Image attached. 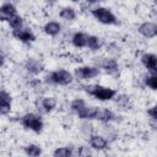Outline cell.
<instances>
[{
  "label": "cell",
  "instance_id": "d6986e66",
  "mask_svg": "<svg viewBox=\"0 0 157 157\" xmlns=\"http://www.w3.org/2000/svg\"><path fill=\"white\" fill-rule=\"evenodd\" d=\"M77 13H76V10L71 6H66V7H63L59 12V17L63 18L64 21H74L76 18Z\"/></svg>",
  "mask_w": 157,
  "mask_h": 157
},
{
  "label": "cell",
  "instance_id": "2e32d148",
  "mask_svg": "<svg viewBox=\"0 0 157 157\" xmlns=\"http://www.w3.org/2000/svg\"><path fill=\"white\" fill-rule=\"evenodd\" d=\"M43 31L45 34L50 36V37H55L60 33L61 31V25L58 21H48L44 26H43Z\"/></svg>",
  "mask_w": 157,
  "mask_h": 157
},
{
  "label": "cell",
  "instance_id": "f1b7e54d",
  "mask_svg": "<svg viewBox=\"0 0 157 157\" xmlns=\"http://www.w3.org/2000/svg\"><path fill=\"white\" fill-rule=\"evenodd\" d=\"M4 61H5V60H4V58H2L1 55H0V67H1L2 65H4Z\"/></svg>",
  "mask_w": 157,
  "mask_h": 157
},
{
  "label": "cell",
  "instance_id": "484cf974",
  "mask_svg": "<svg viewBox=\"0 0 157 157\" xmlns=\"http://www.w3.org/2000/svg\"><path fill=\"white\" fill-rule=\"evenodd\" d=\"M77 155L80 157H91L92 156V151L87 146H80L78 150H77Z\"/></svg>",
  "mask_w": 157,
  "mask_h": 157
},
{
  "label": "cell",
  "instance_id": "ffe728a7",
  "mask_svg": "<svg viewBox=\"0 0 157 157\" xmlns=\"http://www.w3.org/2000/svg\"><path fill=\"white\" fill-rule=\"evenodd\" d=\"M103 45V40L102 38H99L98 36H88V40H87V48L91 50H99Z\"/></svg>",
  "mask_w": 157,
  "mask_h": 157
},
{
  "label": "cell",
  "instance_id": "52a82bcc",
  "mask_svg": "<svg viewBox=\"0 0 157 157\" xmlns=\"http://www.w3.org/2000/svg\"><path fill=\"white\" fill-rule=\"evenodd\" d=\"M12 37H15L17 40L22 42V43H32L36 40V34L26 27H21L18 29H13L12 31Z\"/></svg>",
  "mask_w": 157,
  "mask_h": 157
},
{
  "label": "cell",
  "instance_id": "cb8c5ba5",
  "mask_svg": "<svg viewBox=\"0 0 157 157\" xmlns=\"http://www.w3.org/2000/svg\"><path fill=\"white\" fill-rule=\"evenodd\" d=\"M87 104H86V102L83 101V99H81V98H76V99H74V101H71V103H70V108H71V110L74 112V113H78L83 107H86Z\"/></svg>",
  "mask_w": 157,
  "mask_h": 157
},
{
  "label": "cell",
  "instance_id": "277c9868",
  "mask_svg": "<svg viewBox=\"0 0 157 157\" xmlns=\"http://www.w3.org/2000/svg\"><path fill=\"white\" fill-rule=\"evenodd\" d=\"M91 15L102 25H115L117 23V17L107 7L103 6H97L91 10Z\"/></svg>",
  "mask_w": 157,
  "mask_h": 157
},
{
  "label": "cell",
  "instance_id": "8fae6325",
  "mask_svg": "<svg viewBox=\"0 0 157 157\" xmlns=\"http://www.w3.org/2000/svg\"><path fill=\"white\" fill-rule=\"evenodd\" d=\"M141 64L147 69L150 75H156V55L153 53H145L141 55Z\"/></svg>",
  "mask_w": 157,
  "mask_h": 157
},
{
  "label": "cell",
  "instance_id": "d4e9b609",
  "mask_svg": "<svg viewBox=\"0 0 157 157\" xmlns=\"http://www.w3.org/2000/svg\"><path fill=\"white\" fill-rule=\"evenodd\" d=\"M144 83L148 88H151L152 91H156L157 90V77H156V75H148V76H146L144 78Z\"/></svg>",
  "mask_w": 157,
  "mask_h": 157
},
{
  "label": "cell",
  "instance_id": "603a6c76",
  "mask_svg": "<svg viewBox=\"0 0 157 157\" xmlns=\"http://www.w3.org/2000/svg\"><path fill=\"white\" fill-rule=\"evenodd\" d=\"M9 26L13 29H18L21 27H23V18L20 16V15H15L12 18L9 20Z\"/></svg>",
  "mask_w": 157,
  "mask_h": 157
},
{
  "label": "cell",
  "instance_id": "5b68a950",
  "mask_svg": "<svg viewBox=\"0 0 157 157\" xmlns=\"http://www.w3.org/2000/svg\"><path fill=\"white\" fill-rule=\"evenodd\" d=\"M99 75V69L97 66H78L75 69V76L78 80H92Z\"/></svg>",
  "mask_w": 157,
  "mask_h": 157
},
{
  "label": "cell",
  "instance_id": "9c48e42d",
  "mask_svg": "<svg viewBox=\"0 0 157 157\" xmlns=\"http://www.w3.org/2000/svg\"><path fill=\"white\" fill-rule=\"evenodd\" d=\"M88 144H90V147L96 150V151H103L108 146V141L105 140V137L102 136V135H98V134L91 135L90 140H88Z\"/></svg>",
  "mask_w": 157,
  "mask_h": 157
},
{
  "label": "cell",
  "instance_id": "44dd1931",
  "mask_svg": "<svg viewBox=\"0 0 157 157\" xmlns=\"http://www.w3.org/2000/svg\"><path fill=\"white\" fill-rule=\"evenodd\" d=\"M25 153L28 157H40L42 155V147L36 144H29L25 146Z\"/></svg>",
  "mask_w": 157,
  "mask_h": 157
},
{
  "label": "cell",
  "instance_id": "8992f818",
  "mask_svg": "<svg viewBox=\"0 0 157 157\" xmlns=\"http://www.w3.org/2000/svg\"><path fill=\"white\" fill-rule=\"evenodd\" d=\"M137 32L142 37L147 39H152L157 36V25L152 21H145L137 27Z\"/></svg>",
  "mask_w": 157,
  "mask_h": 157
},
{
  "label": "cell",
  "instance_id": "ac0fdd59",
  "mask_svg": "<svg viewBox=\"0 0 157 157\" xmlns=\"http://www.w3.org/2000/svg\"><path fill=\"white\" fill-rule=\"evenodd\" d=\"M56 104H58V101L55 97H43L40 99V107H42V110L45 112V113H49L52 110H54L56 108Z\"/></svg>",
  "mask_w": 157,
  "mask_h": 157
},
{
  "label": "cell",
  "instance_id": "7402d4cb",
  "mask_svg": "<svg viewBox=\"0 0 157 157\" xmlns=\"http://www.w3.org/2000/svg\"><path fill=\"white\" fill-rule=\"evenodd\" d=\"M53 157H72V150L67 146L58 147L53 152Z\"/></svg>",
  "mask_w": 157,
  "mask_h": 157
},
{
  "label": "cell",
  "instance_id": "e0dca14e",
  "mask_svg": "<svg viewBox=\"0 0 157 157\" xmlns=\"http://www.w3.org/2000/svg\"><path fill=\"white\" fill-rule=\"evenodd\" d=\"M97 109H98V107H88V105H86V107H83L76 115H77L80 119H82V120H92V119L96 118Z\"/></svg>",
  "mask_w": 157,
  "mask_h": 157
},
{
  "label": "cell",
  "instance_id": "30bf717a",
  "mask_svg": "<svg viewBox=\"0 0 157 157\" xmlns=\"http://www.w3.org/2000/svg\"><path fill=\"white\" fill-rule=\"evenodd\" d=\"M17 15L16 6L12 2H5L0 6V21H7Z\"/></svg>",
  "mask_w": 157,
  "mask_h": 157
},
{
  "label": "cell",
  "instance_id": "7a4b0ae2",
  "mask_svg": "<svg viewBox=\"0 0 157 157\" xmlns=\"http://www.w3.org/2000/svg\"><path fill=\"white\" fill-rule=\"evenodd\" d=\"M21 124L25 129L31 130L36 134H40L43 128H44V123H43L42 117L36 114V113H26L21 118Z\"/></svg>",
  "mask_w": 157,
  "mask_h": 157
},
{
  "label": "cell",
  "instance_id": "3957f363",
  "mask_svg": "<svg viewBox=\"0 0 157 157\" xmlns=\"http://www.w3.org/2000/svg\"><path fill=\"white\" fill-rule=\"evenodd\" d=\"M47 81L53 83V85H59V86H67L74 81V75L64 69H58L52 72H49L45 76Z\"/></svg>",
  "mask_w": 157,
  "mask_h": 157
},
{
  "label": "cell",
  "instance_id": "5bb4252c",
  "mask_svg": "<svg viewBox=\"0 0 157 157\" xmlns=\"http://www.w3.org/2000/svg\"><path fill=\"white\" fill-rule=\"evenodd\" d=\"M88 36L85 32H75L71 37V43L74 47L76 48H86L87 45V40H88Z\"/></svg>",
  "mask_w": 157,
  "mask_h": 157
},
{
  "label": "cell",
  "instance_id": "4fadbf2b",
  "mask_svg": "<svg viewBox=\"0 0 157 157\" xmlns=\"http://www.w3.org/2000/svg\"><path fill=\"white\" fill-rule=\"evenodd\" d=\"M96 120L102 121V123H109L112 120L115 119V114L113 113V110L108 109V108H103V107H98L97 109V114H96Z\"/></svg>",
  "mask_w": 157,
  "mask_h": 157
},
{
  "label": "cell",
  "instance_id": "9a60e30c",
  "mask_svg": "<svg viewBox=\"0 0 157 157\" xmlns=\"http://www.w3.org/2000/svg\"><path fill=\"white\" fill-rule=\"evenodd\" d=\"M101 67L108 74V75H115L119 71V64L115 59H104V61H102Z\"/></svg>",
  "mask_w": 157,
  "mask_h": 157
},
{
  "label": "cell",
  "instance_id": "6da1fadb",
  "mask_svg": "<svg viewBox=\"0 0 157 157\" xmlns=\"http://www.w3.org/2000/svg\"><path fill=\"white\" fill-rule=\"evenodd\" d=\"M83 90L86 91V93H88L93 98L102 101V102L110 101L117 94V91L114 88L101 86V85H87V86H83Z\"/></svg>",
  "mask_w": 157,
  "mask_h": 157
},
{
  "label": "cell",
  "instance_id": "4316f807",
  "mask_svg": "<svg viewBox=\"0 0 157 157\" xmlns=\"http://www.w3.org/2000/svg\"><path fill=\"white\" fill-rule=\"evenodd\" d=\"M147 115L150 117V119H151L153 123L157 120V108H156V105H152L151 108L147 109Z\"/></svg>",
  "mask_w": 157,
  "mask_h": 157
},
{
  "label": "cell",
  "instance_id": "ba28073f",
  "mask_svg": "<svg viewBox=\"0 0 157 157\" xmlns=\"http://www.w3.org/2000/svg\"><path fill=\"white\" fill-rule=\"evenodd\" d=\"M11 107H12L11 94L5 90H0V115H7L11 112Z\"/></svg>",
  "mask_w": 157,
  "mask_h": 157
},
{
  "label": "cell",
  "instance_id": "83f0119b",
  "mask_svg": "<svg viewBox=\"0 0 157 157\" xmlns=\"http://www.w3.org/2000/svg\"><path fill=\"white\" fill-rule=\"evenodd\" d=\"M117 104L121 107H128L129 105V97L128 96H119L117 98Z\"/></svg>",
  "mask_w": 157,
  "mask_h": 157
},
{
  "label": "cell",
  "instance_id": "7c38bea8",
  "mask_svg": "<svg viewBox=\"0 0 157 157\" xmlns=\"http://www.w3.org/2000/svg\"><path fill=\"white\" fill-rule=\"evenodd\" d=\"M25 67H26V70H27L29 74H32V75H38V74H40V72L43 71V69H44L43 64H42L38 59H34V58H29V59L26 61Z\"/></svg>",
  "mask_w": 157,
  "mask_h": 157
}]
</instances>
